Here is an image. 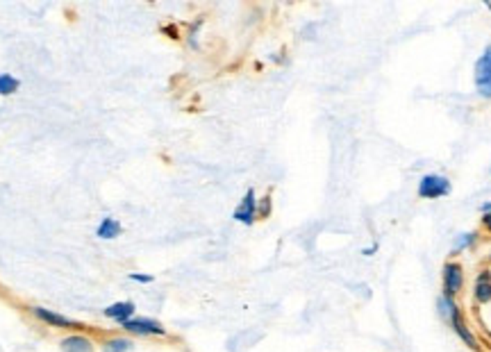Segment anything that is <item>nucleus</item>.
I'll use <instances>...</instances> for the list:
<instances>
[{"instance_id":"6ab92c4d","label":"nucleus","mask_w":491,"mask_h":352,"mask_svg":"<svg viewBox=\"0 0 491 352\" xmlns=\"http://www.w3.org/2000/svg\"><path fill=\"white\" fill-rule=\"evenodd\" d=\"M376 253H378V246H376V244H373L371 248H364V250H362L364 257H371V255H376Z\"/></svg>"},{"instance_id":"9b49d317","label":"nucleus","mask_w":491,"mask_h":352,"mask_svg":"<svg viewBox=\"0 0 491 352\" xmlns=\"http://www.w3.org/2000/svg\"><path fill=\"white\" fill-rule=\"evenodd\" d=\"M121 223L116 221V218H112V216H107V218H103V221L98 223V228H96V237L98 239H107V241H112V239H116L121 234Z\"/></svg>"},{"instance_id":"dca6fc26","label":"nucleus","mask_w":491,"mask_h":352,"mask_svg":"<svg viewBox=\"0 0 491 352\" xmlns=\"http://www.w3.org/2000/svg\"><path fill=\"white\" fill-rule=\"evenodd\" d=\"M269 214H271V198L267 195V198L257 200V218H267Z\"/></svg>"},{"instance_id":"6e6552de","label":"nucleus","mask_w":491,"mask_h":352,"mask_svg":"<svg viewBox=\"0 0 491 352\" xmlns=\"http://www.w3.org/2000/svg\"><path fill=\"white\" fill-rule=\"evenodd\" d=\"M135 302H130V300H121V302H114V304H109V307L103 309V316L109 318V320H114V323H126V320H130L132 316H135Z\"/></svg>"},{"instance_id":"f03ea898","label":"nucleus","mask_w":491,"mask_h":352,"mask_svg":"<svg viewBox=\"0 0 491 352\" xmlns=\"http://www.w3.org/2000/svg\"><path fill=\"white\" fill-rule=\"evenodd\" d=\"M453 191V184L446 175H439V173H427L418 179V198L423 200H439V198H446Z\"/></svg>"},{"instance_id":"9d476101","label":"nucleus","mask_w":491,"mask_h":352,"mask_svg":"<svg viewBox=\"0 0 491 352\" xmlns=\"http://www.w3.org/2000/svg\"><path fill=\"white\" fill-rule=\"evenodd\" d=\"M61 352H93V341L84 334H68L59 341Z\"/></svg>"},{"instance_id":"20e7f679","label":"nucleus","mask_w":491,"mask_h":352,"mask_svg":"<svg viewBox=\"0 0 491 352\" xmlns=\"http://www.w3.org/2000/svg\"><path fill=\"white\" fill-rule=\"evenodd\" d=\"M123 332L132 336H166V327L160 320L148 318V316H132L126 323H121Z\"/></svg>"},{"instance_id":"f3484780","label":"nucleus","mask_w":491,"mask_h":352,"mask_svg":"<svg viewBox=\"0 0 491 352\" xmlns=\"http://www.w3.org/2000/svg\"><path fill=\"white\" fill-rule=\"evenodd\" d=\"M130 280L139 282V284H151V282H155V277L148 275V273H130Z\"/></svg>"},{"instance_id":"1a4fd4ad","label":"nucleus","mask_w":491,"mask_h":352,"mask_svg":"<svg viewBox=\"0 0 491 352\" xmlns=\"http://www.w3.org/2000/svg\"><path fill=\"white\" fill-rule=\"evenodd\" d=\"M473 300L478 304L491 302V271L485 268L478 273V277L473 282Z\"/></svg>"},{"instance_id":"4468645a","label":"nucleus","mask_w":491,"mask_h":352,"mask_svg":"<svg viewBox=\"0 0 491 352\" xmlns=\"http://www.w3.org/2000/svg\"><path fill=\"white\" fill-rule=\"evenodd\" d=\"M19 87H21L19 77L10 73H0V96H12L14 91H19Z\"/></svg>"},{"instance_id":"aec40b11","label":"nucleus","mask_w":491,"mask_h":352,"mask_svg":"<svg viewBox=\"0 0 491 352\" xmlns=\"http://www.w3.org/2000/svg\"><path fill=\"white\" fill-rule=\"evenodd\" d=\"M480 211L482 214H491V202H485V205L480 207Z\"/></svg>"},{"instance_id":"39448f33","label":"nucleus","mask_w":491,"mask_h":352,"mask_svg":"<svg viewBox=\"0 0 491 352\" xmlns=\"http://www.w3.org/2000/svg\"><path fill=\"white\" fill-rule=\"evenodd\" d=\"M32 316L37 320H41L44 325L55 327V330H80L82 323H77L75 318H68L59 311H52V309H46V307H32Z\"/></svg>"},{"instance_id":"a211bd4d","label":"nucleus","mask_w":491,"mask_h":352,"mask_svg":"<svg viewBox=\"0 0 491 352\" xmlns=\"http://www.w3.org/2000/svg\"><path fill=\"white\" fill-rule=\"evenodd\" d=\"M482 228L491 232V214H482Z\"/></svg>"},{"instance_id":"ddd939ff","label":"nucleus","mask_w":491,"mask_h":352,"mask_svg":"<svg viewBox=\"0 0 491 352\" xmlns=\"http://www.w3.org/2000/svg\"><path fill=\"white\" fill-rule=\"evenodd\" d=\"M475 244H478V232H464L459 234L453 244V250H450V255H459L464 253V250H471Z\"/></svg>"},{"instance_id":"f8f14e48","label":"nucleus","mask_w":491,"mask_h":352,"mask_svg":"<svg viewBox=\"0 0 491 352\" xmlns=\"http://www.w3.org/2000/svg\"><path fill=\"white\" fill-rule=\"evenodd\" d=\"M135 348V341L130 336H112L103 343V352H130Z\"/></svg>"},{"instance_id":"f257e3e1","label":"nucleus","mask_w":491,"mask_h":352,"mask_svg":"<svg viewBox=\"0 0 491 352\" xmlns=\"http://www.w3.org/2000/svg\"><path fill=\"white\" fill-rule=\"evenodd\" d=\"M462 291H464V266L455 260H448L441 268V295L457 300V295Z\"/></svg>"},{"instance_id":"412c9836","label":"nucleus","mask_w":491,"mask_h":352,"mask_svg":"<svg viewBox=\"0 0 491 352\" xmlns=\"http://www.w3.org/2000/svg\"><path fill=\"white\" fill-rule=\"evenodd\" d=\"M485 7H487V10L491 12V3H489V0H487V3H485Z\"/></svg>"},{"instance_id":"0eeeda50","label":"nucleus","mask_w":491,"mask_h":352,"mask_svg":"<svg viewBox=\"0 0 491 352\" xmlns=\"http://www.w3.org/2000/svg\"><path fill=\"white\" fill-rule=\"evenodd\" d=\"M232 218H235V221L241 223V225H253L257 221V193H255V189H248L244 193V198H241V202L237 205Z\"/></svg>"},{"instance_id":"423d86ee","label":"nucleus","mask_w":491,"mask_h":352,"mask_svg":"<svg viewBox=\"0 0 491 352\" xmlns=\"http://www.w3.org/2000/svg\"><path fill=\"white\" fill-rule=\"evenodd\" d=\"M448 325L453 327V332L457 334V339L464 341L466 348H471V350H475V352L480 350V343H478V339H475V334H473V330L469 327V323H466V316H464V311H462V307H459V304H457L453 311H450Z\"/></svg>"},{"instance_id":"7ed1b4c3","label":"nucleus","mask_w":491,"mask_h":352,"mask_svg":"<svg viewBox=\"0 0 491 352\" xmlns=\"http://www.w3.org/2000/svg\"><path fill=\"white\" fill-rule=\"evenodd\" d=\"M473 82L480 98L491 100V43L487 46L473 66Z\"/></svg>"},{"instance_id":"2eb2a0df","label":"nucleus","mask_w":491,"mask_h":352,"mask_svg":"<svg viewBox=\"0 0 491 352\" xmlns=\"http://www.w3.org/2000/svg\"><path fill=\"white\" fill-rule=\"evenodd\" d=\"M455 307H457V300L446 298V295H441V293H439V298H436V311H439V316H441L443 320H448L450 311H453Z\"/></svg>"}]
</instances>
